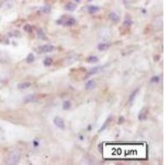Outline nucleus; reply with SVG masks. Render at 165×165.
Wrapping results in <instances>:
<instances>
[{
    "instance_id": "obj_1",
    "label": "nucleus",
    "mask_w": 165,
    "mask_h": 165,
    "mask_svg": "<svg viewBox=\"0 0 165 165\" xmlns=\"http://www.w3.org/2000/svg\"><path fill=\"white\" fill-rule=\"evenodd\" d=\"M20 159V153L17 151L11 152L8 154V157L7 159V164H17Z\"/></svg>"
},
{
    "instance_id": "obj_2",
    "label": "nucleus",
    "mask_w": 165,
    "mask_h": 165,
    "mask_svg": "<svg viewBox=\"0 0 165 165\" xmlns=\"http://www.w3.org/2000/svg\"><path fill=\"white\" fill-rule=\"evenodd\" d=\"M66 17H67L66 18L62 17L60 20H59L57 22L58 24H63L65 26H72L76 23V20L74 19V17H68V16H66Z\"/></svg>"
},
{
    "instance_id": "obj_3",
    "label": "nucleus",
    "mask_w": 165,
    "mask_h": 165,
    "mask_svg": "<svg viewBox=\"0 0 165 165\" xmlns=\"http://www.w3.org/2000/svg\"><path fill=\"white\" fill-rule=\"evenodd\" d=\"M55 50V46H51V45H44L39 47V51L40 53H49Z\"/></svg>"
},
{
    "instance_id": "obj_4",
    "label": "nucleus",
    "mask_w": 165,
    "mask_h": 165,
    "mask_svg": "<svg viewBox=\"0 0 165 165\" xmlns=\"http://www.w3.org/2000/svg\"><path fill=\"white\" fill-rule=\"evenodd\" d=\"M54 124H55L58 128L61 129V130H64L65 127L64 121H63L60 117H58V116L55 117V119H54Z\"/></svg>"
},
{
    "instance_id": "obj_5",
    "label": "nucleus",
    "mask_w": 165,
    "mask_h": 165,
    "mask_svg": "<svg viewBox=\"0 0 165 165\" xmlns=\"http://www.w3.org/2000/svg\"><path fill=\"white\" fill-rule=\"evenodd\" d=\"M147 115H148V109L147 108H143L140 112L139 116H138V119L140 121H144V120L147 118Z\"/></svg>"
},
{
    "instance_id": "obj_6",
    "label": "nucleus",
    "mask_w": 165,
    "mask_h": 165,
    "mask_svg": "<svg viewBox=\"0 0 165 165\" xmlns=\"http://www.w3.org/2000/svg\"><path fill=\"white\" fill-rule=\"evenodd\" d=\"M100 69H101V67H99V66L94 67V68H92V69H91L89 72H88V74L85 75L84 79H85V78H89V77H90V76L93 75V74H97L99 70H100Z\"/></svg>"
},
{
    "instance_id": "obj_7",
    "label": "nucleus",
    "mask_w": 165,
    "mask_h": 165,
    "mask_svg": "<svg viewBox=\"0 0 165 165\" xmlns=\"http://www.w3.org/2000/svg\"><path fill=\"white\" fill-rule=\"evenodd\" d=\"M95 87H96V83H95L94 80H89L88 81L87 83H86L85 84V88L87 90H92L95 89Z\"/></svg>"
},
{
    "instance_id": "obj_8",
    "label": "nucleus",
    "mask_w": 165,
    "mask_h": 165,
    "mask_svg": "<svg viewBox=\"0 0 165 165\" xmlns=\"http://www.w3.org/2000/svg\"><path fill=\"white\" fill-rule=\"evenodd\" d=\"M76 8H77V5L75 3H69L66 6H65V9L68 11H70V12L75 11Z\"/></svg>"
},
{
    "instance_id": "obj_9",
    "label": "nucleus",
    "mask_w": 165,
    "mask_h": 165,
    "mask_svg": "<svg viewBox=\"0 0 165 165\" xmlns=\"http://www.w3.org/2000/svg\"><path fill=\"white\" fill-rule=\"evenodd\" d=\"M110 47V44L108 43H102V44H99L98 46V51H104L106 50H107Z\"/></svg>"
},
{
    "instance_id": "obj_10",
    "label": "nucleus",
    "mask_w": 165,
    "mask_h": 165,
    "mask_svg": "<svg viewBox=\"0 0 165 165\" xmlns=\"http://www.w3.org/2000/svg\"><path fill=\"white\" fill-rule=\"evenodd\" d=\"M31 86L30 82H23V83H20L18 85H17V88L19 89H25L26 88H29Z\"/></svg>"
},
{
    "instance_id": "obj_11",
    "label": "nucleus",
    "mask_w": 165,
    "mask_h": 165,
    "mask_svg": "<svg viewBox=\"0 0 165 165\" xmlns=\"http://www.w3.org/2000/svg\"><path fill=\"white\" fill-rule=\"evenodd\" d=\"M36 100H37V98H36L35 96H33V95H28V96H26V98H24V102H26V103L32 102L36 101Z\"/></svg>"
},
{
    "instance_id": "obj_12",
    "label": "nucleus",
    "mask_w": 165,
    "mask_h": 165,
    "mask_svg": "<svg viewBox=\"0 0 165 165\" xmlns=\"http://www.w3.org/2000/svg\"><path fill=\"white\" fill-rule=\"evenodd\" d=\"M109 18L112 20V22H118L119 19H120V17H119V16L117 15L116 13H110Z\"/></svg>"
},
{
    "instance_id": "obj_13",
    "label": "nucleus",
    "mask_w": 165,
    "mask_h": 165,
    "mask_svg": "<svg viewBox=\"0 0 165 165\" xmlns=\"http://www.w3.org/2000/svg\"><path fill=\"white\" fill-rule=\"evenodd\" d=\"M99 10H100V8L97 6H90L89 8V13L90 14H94V13L99 12Z\"/></svg>"
},
{
    "instance_id": "obj_14",
    "label": "nucleus",
    "mask_w": 165,
    "mask_h": 165,
    "mask_svg": "<svg viewBox=\"0 0 165 165\" xmlns=\"http://www.w3.org/2000/svg\"><path fill=\"white\" fill-rule=\"evenodd\" d=\"M40 10H41V12L45 13H51V7L48 5V4H46V5L43 6L41 8H40Z\"/></svg>"
},
{
    "instance_id": "obj_15",
    "label": "nucleus",
    "mask_w": 165,
    "mask_h": 165,
    "mask_svg": "<svg viewBox=\"0 0 165 165\" xmlns=\"http://www.w3.org/2000/svg\"><path fill=\"white\" fill-rule=\"evenodd\" d=\"M87 61L89 63H96V62L98 61V59L97 56L91 55V56H89V57L87 59Z\"/></svg>"
},
{
    "instance_id": "obj_16",
    "label": "nucleus",
    "mask_w": 165,
    "mask_h": 165,
    "mask_svg": "<svg viewBox=\"0 0 165 165\" xmlns=\"http://www.w3.org/2000/svg\"><path fill=\"white\" fill-rule=\"evenodd\" d=\"M43 63H44L45 66H51L52 64V63H53V60H52L51 58H46V59H45V60Z\"/></svg>"
},
{
    "instance_id": "obj_17",
    "label": "nucleus",
    "mask_w": 165,
    "mask_h": 165,
    "mask_svg": "<svg viewBox=\"0 0 165 165\" xmlns=\"http://www.w3.org/2000/svg\"><path fill=\"white\" fill-rule=\"evenodd\" d=\"M70 107H71V102L69 101H64V102H63V109L68 110L69 109Z\"/></svg>"
},
{
    "instance_id": "obj_18",
    "label": "nucleus",
    "mask_w": 165,
    "mask_h": 165,
    "mask_svg": "<svg viewBox=\"0 0 165 165\" xmlns=\"http://www.w3.org/2000/svg\"><path fill=\"white\" fill-rule=\"evenodd\" d=\"M139 92V89H136L135 90L134 92H132L131 94H130V98H129V102H131L134 100V98H135V95L137 94V92Z\"/></svg>"
},
{
    "instance_id": "obj_19",
    "label": "nucleus",
    "mask_w": 165,
    "mask_h": 165,
    "mask_svg": "<svg viewBox=\"0 0 165 165\" xmlns=\"http://www.w3.org/2000/svg\"><path fill=\"white\" fill-rule=\"evenodd\" d=\"M26 63H28V64H31V63H32L34 60H35V57H34L33 54H29L28 56L26 57Z\"/></svg>"
},
{
    "instance_id": "obj_20",
    "label": "nucleus",
    "mask_w": 165,
    "mask_h": 165,
    "mask_svg": "<svg viewBox=\"0 0 165 165\" xmlns=\"http://www.w3.org/2000/svg\"><path fill=\"white\" fill-rule=\"evenodd\" d=\"M37 34L38 36H39V37H40L41 39H46V36H45V33L43 32V31L41 30V29H38L37 30Z\"/></svg>"
},
{
    "instance_id": "obj_21",
    "label": "nucleus",
    "mask_w": 165,
    "mask_h": 165,
    "mask_svg": "<svg viewBox=\"0 0 165 165\" xmlns=\"http://www.w3.org/2000/svg\"><path fill=\"white\" fill-rule=\"evenodd\" d=\"M24 30L26 31H27V32H31V31H32V27H31V25L26 24L24 26Z\"/></svg>"
},
{
    "instance_id": "obj_22",
    "label": "nucleus",
    "mask_w": 165,
    "mask_h": 165,
    "mask_svg": "<svg viewBox=\"0 0 165 165\" xmlns=\"http://www.w3.org/2000/svg\"><path fill=\"white\" fill-rule=\"evenodd\" d=\"M159 76H153L152 78H151V83H159Z\"/></svg>"
},
{
    "instance_id": "obj_23",
    "label": "nucleus",
    "mask_w": 165,
    "mask_h": 165,
    "mask_svg": "<svg viewBox=\"0 0 165 165\" xmlns=\"http://www.w3.org/2000/svg\"><path fill=\"white\" fill-rule=\"evenodd\" d=\"M132 21H130V19H127V20H126L125 22H124V25H125L126 26H130L132 25Z\"/></svg>"
},
{
    "instance_id": "obj_24",
    "label": "nucleus",
    "mask_w": 165,
    "mask_h": 165,
    "mask_svg": "<svg viewBox=\"0 0 165 165\" xmlns=\"http://www.w3.org/2000/svg\"><path fill=\"white\" fill-rule=\"evenodd\" d=\"M124 121H125V117L124 116H120L119 119H118V125H121V124H122Z\"/></svg>"
},
{
    "instance_id": "obj_25",
    "label": "nucleus",
    "mask_w": 165,
    "mask_h": 165,
    "mask_svg": "<svg viewBox=\"0 0 165 165\" xmlns=\"http://www.w3.org/2000/svg\"><path fill=\"white\" fill-rule=\"evenodd\" d=\"M159 59H160L159 55H155V57H154V61H158V60H159Z\"/></svg>"
},
{
    "instance_id": "obj_26",
    "label": "nucleus",
    "mask_w": 165,
    "mask_h": 165,
    "mask_svg": "<svg viewBox=\"0 0 165 165\" xmlns=\"http://www.w3.org/2000/svg\"><path fill=\"white\" fill-rule=\"evenodd\" d=\"M74 1H75L76 3H79V2L81 1V0H74Z\"/></svg>"
},
{
    "instance_id": "obj_27",
    "label": "nucleus",
    "mask_w": 165,
    "mask_h": 165,
    "mask_svg": "<svg viewBox=\"0 0 165 165\" xmlns=\"http://www.w3.org/2000/svg\"><path fill=\"white\" fill-rule=\"evenodd\" d=\"M1 130H2V127L0 126V131H1Z\"/></svg>"
},
{
    "instance_id": "obj_28",
    "label": "nucleus",
    "mask_w": 165,
    "mask_h": 165,
    "mask_svg": "<svg viewBox=\"0 0 165 165\" xmlns=\"http://www.w3.org/2000/svg\"><path fill=\"white\" fill-rule=\"evenodd\" d=\"M88 1H89V2H91V1H92V0H88Z\"/></svg>"
}]
</instances>
